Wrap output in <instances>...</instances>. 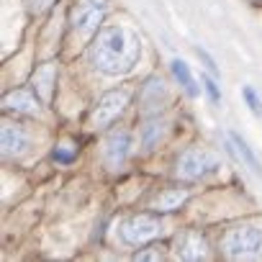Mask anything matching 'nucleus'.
<instances>
[{
  "instance_id": "nucleus-6",
  "label": "nucleus",
  "mask_w": 262,
  "mask_h": 262,
  "mask_svg": "<svg viewBox=\"0 0 262 262\" xmlns=\"http://www.w3.org/2000/svg\"><path fill=\"white\" fill-rule=\"evenodd\" d=\"M126 105H128V93L126 90H111V93H105L98 100V105H95V111L90 116V123L95 128H105L123 113Z\"/></svg>"
},
{
  "instance_id": "nucleus-18",
  "label": "nucleus",
  "mask_w": 262,
  "mask_h": 262,
  "mask_svg": "<svg viewBox=\"0 0 262 262\" xmlns=\"http://www.w3.org/2000/svg\"><path fill=\"white\" fill-rule=\"evenodd\" d=\"M201 82H203V88H206V93H208L211 103H221V93H219L216 80H213V77H208V75H203V77H201Z\"/></svg>"
},
{
  "instance_id": "nucleus-10",
  "label": "nucleus",
  "mask_w": 262,
  "mask_h": 262,
  "mask_svg": "<svg viewBox=\"0 0 262 262\" xmlns=\"http://www.w3.org/2000/svg\"><path fill=\"white\" fill-rule=\"evenodd\" d=\"M128 155V134L126 131H113V134L105 139V162L108 167H121L126 162Z\"/></svg>"
},
{
  "instance_id": "nucleus-11",
  "label": "nucleus",
  "mask_w": 262,
  "mask_h": 262,
  "mask_svg": "<svg viewBox=\"0 0 262 262\" xmlns=\"http://www.w3.org/2000/svg\"><path fill=\"white\" fill-rule=\"evenodd\" d=\"M229 142L231 144H226V149L236 157V162H244L254 175H262V167H259V162H257V157H254V152L249 149V144L236 134V131H231V134H229Z\"/></svg>"
},
{
  "instance_id": "nucleus-15",
  "label": "nucleus",
  "mask_w": 262,
  "mask_h": 262,
  "mask_svg": "<svg viewBox=\"0 0 262 262\" xmlns=\"http://www.w3.org/2000/svg\"><path fill=\"white\" fill-rule=\"evenodd\" d=\"M185 201H188V193H185V190H162V193L155 198L152 208H155V211H175V208H180Z\"/></svg>"
},
{
  "instance_id": "nucleus-5",
  "label": "nucleus",
  "mask_w": 262,
  "mask_h": 262,
  "mask_svg": "<svg viewBox=\"0 0 262 262\" xmlns=\"http://www.w3.org/2000/svg\"><path fill=\"white\" fill-rule=\"evenodd\" d=\"M219 170V160L206 149H185L178 160V178L180 180H203L206 175Z\"/></svg>"
},
{
  "instance_id": "nucleus-9",
  "label": "nucleus",
  "mask_w": 262,
  "mask_h": 262,
  "mask_svg": "<svg viewBox=\"0 0 262 262\" xmlns=\"http://www.w3.org/2000/svg\"><path fill=\"white\" fill-rule=\"evenodd\" d=\"M36 93V90H34ZM31 90H11L3 98V111H16V113H36L41 98L34 95Z\"/></svg>"
},
{
  "instance_id": "nucleus-16",
  "label": "nucleus",
  "mask_w": 262,
  "mask_h": 262,
  "mask_svg": "<svg viewBox=\"0 0 262 262\" xmlns=\"http://www.w3.org/2000/svg\"><path fill=\"white\" fill-rule=\"evenodd\" d=\"M165 118H152L144 128H142V144H144V149H152L160 139H162V134H165Z\"/></svg>"
},
{
  "instance_id": "nucleus-21",
  "label": "nucleus",
  "mask_w": 262,
  "mask_h": 262,
  "mask_svg": "<svg viewBox=\"0 0 262 262\" xmlns=\"http://www.w3.org/2000/svg\"><path fill=\"white\" fill-rule=\"evenodd\" d=\"M162 257H165V254H162L157 247H152L149 252H137V254H134V259H162Z\"/></svg>"
},
{
  "instance_id": "nucleus-13",
  "label": "nucleus",
  "mask_w": 262,
  "mask_h": 262,
  "mask_svg": "<svg viewBox=\"0 0 262 262\" xmlns=\"http://www.w3.org/2000/svg\"><path fill=\"white\" fill-rule=\"evenodd\" d=\"M165 95H167V93H165V82H162L160 77H149V80L142 85V108H144V113L160 108L162 100H165Z\"/></svg>"
},
{
  "instance_id": "nucleus-3",
  "label": "nucleus",
  "mask_w": 262,
  "mask_h": 262,
  "mask_svg": "<svg viewBox=\"0 0 262 262\" xmlns=\"http://www.w3.org/2000/svg\"><path fill=\"white\" fill-rule=\"evenodd\" d=\"M162 231H165V226H162L160 216H155V213H134L118 224L121 242L128 247H142V244L162 236Z\"/></svg>"
},
{
  "instance_id": "nucleus-2",
  "label": "nucleus",
  "mask_w": 262,
  "mask_h": 262,
  "mask_svg": "<svg viewBox=\"0 0 262 262\" xmlns=\"http://www.w3.org/2000/svg\"><path fill=\"white\" fill-rule=\"evenodd\" d=\"M221 249L226 257L239 259V257H259L262 254V229L252 226V224H242L234 226L224 234Z\"/></svg>"
},
{
  "instance_id": "nucleus-7",
  "label": "nucleus",
  "mask_w": 262,
  "mask_h": 262,
  "mask_svg": "<svg viewBox=\"0 0 262 262\" xmlns=\"http://www.w3.org/2000/svg\"><path fill=\"white\" fill-rule=\"evenodd\" d=\"M178 254H180V259H206L208 257V244H206V236L201 234V231H183L180 236H178Z\"/></svg>"
},
{
  "instance_id": "nucleus-22",
  "label": "nucleus",
  "mask_w": 262,
  "mask_h": 262,
  "mask_svg": "<svg viewBox=\"0 0 262 262\" xmlns=\"http://www.w3.org/2000/svg\"><path fill=\"white\" fill-rule=\"evenodd\" d=\"M54 160L62 162V165H70V162L75 160V155H72V152H64V149H54Z\"/></svg>"
},
{
  "instance_id": "nucleus-17",
  "label": "nucleus",
  "mask_w": 262,
  "mask_h": 262,
  "mask_svg": "<svg viewBox=\"0 0 262 262\" xmlns=\"http://www.w3.org/2000/svg\"><path fill=\"white\" fill-rule=\"evenodd\" d=\"M242 93H244V100H247V105H249V111H252L254 116H262V100L257 98V93H254V90H252L249 85H247V88H244Z\"/></svg>"
},
{
  "instance_id": "nucleus-20",
  "label": "nucleus",
  "mask_w": 262,
  "mask_h": 262,
  "mask_svg": "<svg viewBox=\"0 0 262 262\" xmlns=\"http://www.w3.org/2000/svg\"><path fill=\"white\" fill-rule=\"evenodd\" d=\"M195 54H198V57H201V62H203V64H206V70H208V72H211V75H219V67H216V62H213V59H211V54H208V52H206V49H201V47H198V49H195Z\"/></svg>"
},
{
  "instance_id": "nucleus-14",
  "label": "nucleus",
  "mask_w": 262,
  "mask_h": 262,
  "mask_svg": "<svg viewBox=\"0 0 262 262\" xmlns=\"http://www.w3.org/2000/svg\"><path fill=\"white\" fill-rule=\"evenodd\" d=\"M170 70H172L175 80L180 82V88H183L190 98H195V95H198V85H195V80H193V75H190L188 64H185L183 59H172V62H170Z\"/></svg>"
},
{
  "instance_id": "nucleus-19",
  "label": "nucleus",
  "mask_w": 262,
  "mask_h": 262,
  "mask_svg": "<svg viewBox=\"0 0 262 262\" xmlns=\"http://www.w3.org/2000/svg\"><path fill=\"white\" fill-rule=\"evenodd\" d=\"M52 3H54V0H26V8H29V13L39 16V13H44L47 8H52Z\"/></svg>"
},
{
  "instance_id": "nucleus-12",
  "label": "nucleus",
  "mask_w": 262,
  "mask_h": 262,
  "mask_svg": "<svg viewBox=\"0 0 262 262\" xmlns=\"http://www.w3.org/2000/svg\"><path fill=\"white\" fill-rule=\"evenodd\" d=\"M54 77H57V72H54V64H52V62L44 64V67H39V70L34 72V77H31V88L36 90V95L41 98V103H49V98H52V88H54Z\"/></svg>"
},
{
  "instance_id": "nucleus-8",
  "label": "nucleus",
  "mask_w": 262,
  "mask_h": 262,
  "mask_svg": "<svg viewBox=\"0 0 262 262\" xmlns=\"http://www.w3.org/2000/svg\"><path fill=\"white\" fill-rule=\"evenodd\" d=\"M0 144H3V157L6 160H13V157H21L29 147V137L18 126H11L6 123L3 131H0Z\"/></svg>"
},
{
  "instance_id": "nucleus-4",
  "label": "nucleus",
  "mask_w": 262,
  "mask_h": 262,
  "mask_svg": "<svg viewBox=\"0 0 262 262\" xmlns=\"http://www.w3.org/2000/svg\"><path fill=\"white\" fill-rule=\"evenodd\" d=\"M105 11H108V0H77L70 11L72 31H77L80 36L98 31V26L105 18Z\"/></svg>"
},
{
  "instance_id": "nucleus-1",
  "label": "nucleus",
  "mask_w": 262,
  "mask_h": 262,
  "mask_svg": "<svg viewBox=\"0 0 262 262\" xmlns=\"http://www.w3.org/2000/svg\"><path fill=\"white\" fill-rule=\"evenodd\" d=\"M142 54L139 36L123 26H103L90 44V62L105 75H123Z\"/></svg>"
}]
</instances>
